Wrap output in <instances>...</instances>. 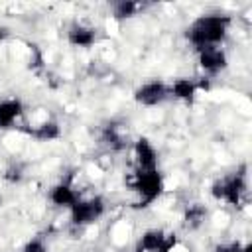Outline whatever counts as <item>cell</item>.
I'll use <instances>...</instances> for the list:
<instances>
[{
  "label": "cell",
  "mask_w": 252,
  "mask_h": 252,
  "mask_svg": "<svg viewBox=\"0 0 252 252\" xmlns=\"http://www.w3.org/2000/svg\"><path fill=\"white\" fill-rule=\"evenodd\" d=\"M134 191L138 195V201H136V207L138 209L150 207L154 201H158L159 195L163 193V177H161L159 169H154V171H136Z\"/></svg>",
  "instance_id": "3"
},
{
  "label": "cell",
  "mask_w": 252,
  "mask_h": 252,
  "mask_svg": "<svg viewBox=\"0 0 252 252\" xmlns=\"http://www.w3.org/2000/svg\"><path fill=\"white\" fill-rule=\"evenodd\" d=\"M49 201H51L55 207L71 209V207L79 201V195H77V191L73 189V185H71L69 181H59L57 185L51 187V191H49Z\"/></svg>",
  "instance_id": "10"
},
{
  "label": "cell",
  "mask_w": 252,
  "mask_h": 252,
  "mask_svg": "<svg viewBox=\"0 0 252 252\" xmlns=\"http://www.w3.org/2000/svg\"><path fill=\"white\" fill-rule=\"evenodd\" d=\"M104 199L102 197H89V199H81L69 209L71 213V222L75 226H89V224H94L102 215H104Z\"/></svg>",
  "instance_id": "4"
},
{
  "label": "cell",
  "mask_w": 252,
  "mask_h": 252,
  "mask_svg": "<svg viewBox=\"0 0 252 252\" xmlns=\"http://www.w3.org/2000/svg\"><path fill=\"white\" fill-rule=\"evenodd\" d=\"M230 22L232 20L224 14H203L189 24L185 35L189 43L195 45V49L209 47V45H220L228 33Z\"/></svg>",
  "instance_id": "1"
},
{
  "label": "cell",
  "mask_w": 252,
  "mask_h": 252,
  "mask_svg": "<svg viewBox=\"0 0 252 252\" xmlns=\"http://www.w3.org/2000/svg\"><path fill=\"white\" fill-rule=\"evenodd\" d=\"M215 252H252V246L250 244H222V246H217Z\"/></svg>",
  "instance_id": "19"
},
{
  "label": "cell",
  "mask_w": 252,
  "mask_h": 252,
  "mask_svg": "<svg viewBox=\"0 0 252 252\" xmlns=\"http://www.w3.org/2000/svg\"><path fill=\"white\" fill-rule=\"evenodd\" d=\"M207 219V207L201 203H193L183 213V226L187 230H197Z\"/></svg>",
  "instance_id": "14"
},
{
  "label": "cell",
  "mask_w": 252,
  "mask_h": 252,
  "mask_svg": "<svg viewBox=\"0 0 252 252\" xmlns=\"http://www.w3.org/2000/svg\"><path fill=\"white\" fill-rule=\"evenodd\" d=\"M246 193V173L244 167L238 171H232L224 177H219L211 185V195L217 201H224L232 207H238L242 203V195Z\"/></svg>",
  "instance_id": "2"
},
{
  "label": "cell",
  "mask_w": 252,
  "mask_h": 252,
  "mask_svg": "<svg viewBox=\"0 0 252 252\" xmlns=\"http://www.w3.org/2000/svg\"><path fill=\"white\" fill-rule=\"evenodd\" d=\"M102 142L110 150H124L126 148V138L120 134V128L116 124H108L102 132Z\"/></svg>",
  "instance_id": "16"
},
{
  "label": "cell",
  "mask_w": 252,
  "mask_h": 252,
  "mask_svg": "<svg viewBox=\"0 0 252 252\" xmlns=\"http://www.w3.org/2000/svg\"><path fill=\"white\" fill-rule=\"evenodd\" d=\"M22 252H47V244L41 236H35L32 240H28L22 248Z\"/></svg>",
  "instance_id": "18"
},
{
  "label": "cell",
  "mask_w": 252,
  "mask_h": 252,
  "mask_svg": "<svg viewBox=\"0 0 252 252\" xmlns=\"http://www.w3.org/2000/svg\"><path fill=\"white\" fill-rule=\"evenodd\" d=\"M134 159H136V171L158 169V150L148 138H138L134 142Z\"/></svg>",
  "instance_id": "8"
},
{
  "label": "cell",
  "mask_w": 252,
  "mask_h": 252,
  "mask_svg": "<svg viewBox=\"0 0 252 252\" xmlns=\"http://www.w3.org/2000/svg\"><path fill=\"white\" fill-rule=\"evenodd\" d=\"M67 41L75 47H91L96 41V30L87 24L73 22L67 28Z\"/></svg>",
  "instance_id": "9"
},
{
  "label": "cell",
  "mask_w": 252,
  "mask_h": 252,
  "mask_svg": "<svg viewBox=\"0 0 252 252\" xmlns=\"http://www.w3.org/2000/svg\"><path fill=\"white\" fill-rule=\"evenodd\" d=\"M197 91H199V81H193L187 77H179L169 85V94L179 100H185V102H191L195 98Z\"/></svg>",
  "instance_id": "12"
},
{
  "label": "cell",
  "mask_w": 252,
  "mask_h": 252,
  "mask_svg": "<svg viewBox=\"0 0 252 252\" xmlns=\"http://www.w3.org/2000/svg\"><path fill=\"white\" fill-rule=\"evenodd\" d=\"M24 104L20 98H6L0 100V130L12 128V124L22 116Z\"/></svg>",
  "instance_id": "11"
},
{
  "label": "cell",
  "mask_w": 252,
  "mask_h": 252,
  "mask_svg": "<svg viewBox=\"0 0 252 252\" xmlns=\"http://www.w3.org/2000/svg\"><path fill=\"white\" fill-rule=\"evenodd\" d=\"M171 94H169V85L163 83V81H148L144 85H140L136 91H134V100L142 106H158L161 104L163 100H167Z\"/></svg>",
  "instance_id": "5"
},
{
  "label": "cell",
  "mask_w": 252,
  "mask_h": 252,
  "mask_svg": "<svg viewBox=\"0 0 252 252\" xmlns=\"http://www.w3.org/2000/svg\"><path fill=\"white\" fill-rule=\"evenodd\" d=\"M197 57H199V67L207 75H217L222 69H226V65H228L226 53H224V49L220 45L201 47V49H197Z\"/></svg>",
  "instance_id": "7"
},
{
  "label": "cell",
  "mask_w": 252,
  "mask_h": 252,
  "mask_svg": "<svg viewBox=\"0 0 252 252\" xmlns=\"http://www.w3.org/2000/svg\"><path fill=\"white\" fill-rule=\"evenodd\" d=\"M32 138H35L37 142H53L61 136V126L55 122V120H45L33 128H28L26 130Z\"/></svg>",
  "instance_id": "13"
},
{
  "label": "cell",
  "mask_w": 252,
  "mask_h": 252,
  "mask_svg": "<svg viewBox=\"0 0 252 252\" xmlns=\"http://www.w3.org/2000/svg\"><path fill=\"white\" fill-rule=\"evenodd\" d=\"M175 246V234H167L161 228L146 230L136 246V252H171Z\"/></svg>",
  "instance_id": "6"
},
{
  "label": "cell",
  "mask_w": 252,
  "mask_h": 252,
  "mask_svg": "<svg viewBox=\"0 0 252 252\" xmlns=\"http://www.w3.org/2000/svg\"><path fill=\"white\" fill-rule=\"evenodd\" d=\"M2 177H4V181H8V183H20L22 177H24V165H22V163H16V161L10 163V165L4 169Z\"/></svg>",
  "instance_id": "17"
},
{
  "label": "cell",
  "mask_w": 252,
  "mask_h": 252,
  "mask_svg": "<svg viewBox=\"0 0 252 252\" xmlns=\"http://www.w3.org/2000/svg\"><path fill=\"white\" fill-rule=\"evenodd\" d=\"M8 35H10V30L6 26H0V41H4Z\"/></svg>",
  "instance_id": "20"
},
{
  "label": "cell",
  "mask_w": 252,
  "mask_h": 252,
  "mask_svg": "<svg viewBox=\"0 0 252 252\" xmlns=\"http://www.w3.org/2000/svg\"><path fill=\"white\" fill-rule=\"evenodd\" d=\"M144 2H134V0H118L112 4V18L114 20H128L134 18L140 10H144Z\"/></svg>",
  "instance_id": "15"
}]
</instances>
